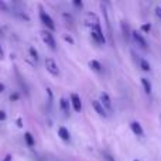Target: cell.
Wrapping results in <instances>:
<instances>
[{"label":"cell","mask_w":161,"mask_h":161,"mask_svg":"<svg viewBox=\"0 0 161 161\" xmlns=\"http://www.w3.org/2000/svg\"><path fill=\"white\" fill-rule=\"evenodd\" d=\"M40 20H41V23H42V24H44L50 31H54V30H55V23H54V20L51 19L50 14H48L47 11H44L42 8H41V11H40Z\"/></svg>","instance_id":"6da1fadb"},{"label":"cell","mask_w":161,"mask_h":161,"mask_svg":"<svg viewBox=\"0 0 161 161\" xmlns=\"http://www.w3.org/2000/svg\"><path fill=\"white\" fill-rule=\"evenodd\" d=\"M91 36H92V38L95 40V42H97V44H105V42H106V38H105V36H103V31H102L100 24L92 27Z\"/></svg>","instance_id":"7a4b0ae2"},{"label":"cell","mask_w":161,"mask_h":161,"mask_svg":"<svg viewBox=\"0 0 161 161\" xmlns=\"http://www.w3.org/2000/svg\"><path fill=\"white\" fill-rule=\"evenodd\" d=\"M41 38H42V41L45 42V44L48 45V47L51 48V50H57V44H55V38H54V36L51 34V31H48V30H42L41 33Z\"/></svg>","instance_id":"3957f363"},{"label":"cell","mask_w":161,"mask_h":161,"mask_svg":"<svg viewBox=\"0 0 161 161\" xmlns=\"http://www.w3.org/2000/svg\"><path fill=\"white\" fill-rule=\"evenodd\" d=\"M45 68H47V71L53 76H58L59 75L58 64L55 62V59H54V58H47V59H45Z\"/></svg>","instance_id":"277c9868"},{"label":"cell","mask_w":161,"mask_h":161,"mask_svg":"<svg viewBox=\"0 0 161 161\" xmlns=\"http://www.w3.org/2000/svg\"><path fill=\"white\" fill-rule=\"evenodd\" d=\"M100 103L103 105V108L106 109L108 112H113V105H112V99H110V96H109L106 92H102L100 93V100H99Z\"/></svg>","instance_id":"5b68a950"},{"label":"cell","mask_w":161,"mask_h":161,"mask_svg":"<svg viewBox=\"0 0 161 161\" xmlns=\"http://www.w3.org/2000/svg\"><path fill=\"white\" fill-rule=\"evenodd\" d=\"M92 108L96 110V113L99 114V116H102V117L108 116V113H106V109L103 108V105L99 102V100H92Z\"/></svg>","instance_id":"8992f818"},{"label":"cell","mask_w":161,"mask_h":161,"mask_svg":"<svg viewBox=\"0 0 161 161\" xmlns=\"http://www.w3.org/2000/svg\"><path fill=\"white\" fill-rule=\"evenodd\" d=\"M131 36H133L134 41H136L137 44L140 45V48H143V50H147V41L144 40V37H143L142 34H139L137 31H133V33H131Z\"/></svg>","instance_id":"52a82bcc"},{"label":"cell","mask_w":161,"mask_h":161,"mask_svg":"<svg viewBox=\"0 0 161 161\" xmlns=\"http://www.w3.org/2000/svg\"><path fill=\"white\" fill-rule=\"evenodd\" d=\"M71 103H72V108L75 112H80L82 110V102H80V97L79 95L72 93L71 95Z\"/></svg>","instance_id":"ba28073f"},{"label":"cell","mask_w":161,"mask_h":161,"mask_svg":"<svg viewBox=\"0 0 161 161\" xmlns=\"http://www.w3.org/2000/svg\"><path fill=\"white\" fill-rule=\"evenodd\" d=\"M85 23H86L88 25H91V27H95V25L100 24V23H99V19H97V16H96V14H93V13H88V14H86Z\"/></svg>","instance_id":"9c48e42d"},{"label":"cell","mask_w":161,"mask_h":161,"mask_svg":"<svg viewBox=\"0 0 161 161\" xmlns=\"http://www.w3.org/2000/svg\"><path fill=\"white\" fill-rule=\"evenodd\" d=\"M130 127H131V131H133L136 136H140V137H142L143 134H144V130H143L142 125H140L139 122H131V123H130Z\"/></svg>","instance_id":"30bf717a"},{"label":"cell","mask_w":161,"mask_h":161,"mask_svg":"<svg viewBox=\"0 0 161 161\" xmlns=\"http://www.w3.org/2000/svg\"><path fill=\"white\" fill-rule=\"evenodd\" d=\"M59 106H61L62 113H64L65 116H68V114H69V102H68L65 97H61V99H59Z\"/></svg>","instance_id":"8fae6325"},{"label":"cell","mask_w":161,"mask_h":161,"mask_svg":"<svg viewBox=\"0 0 161 161\" xmlns=\"http://www.w3.org/2000/svg\"><path fill=\"white\" fill-rule=\"evenodd\" d=\"M58 136L61 137V139L64 140V142H68V140L71 139V136H69V131H68V129H67V127H64V126L58 129Z\"/></svg>","instance_id":"7c38bea8"},{"label":"cell","mask_w":161,"mask_h":161,"mask_svg":"<svg viewBox=\"0 0 161 161\" xmlns=\"http://www.w3.org/2000/svg\"><path fill=\"white\" fill-rule=\"evenodd\" d=\"M142 83H143V88H144V92H146V93L150 95V93H151V91H153L150 80H148L147 78H142Z\"/></svg>","instance_id":"4fadbf2b"},{"label":"cell","mask_w":161,"mask_h":161,"mask_svg":"<svg viewBox=\"0 0 161 161\" xmlns=\"http://www.w3.org/2000/svg\"><path fill=\"white\" fill-rule=\"evenodd\" d=\"M24 140H25V143H27V146L28 147H33L34 144H36V140H34V137H33V134L31 133H24Z\"/></svg>","instance_id":"5bb4252c"},{"label":"cell","mask_w":161,"mask_h":161,"mask_svg":"<svg viewBox=\"0 0 161 161\" xmlns=\"http://www.w3.org/2000/svg\"><path fill=\"white\" fill-rule=\"evenodd\" d=\"M89 67H91L93 71H96V72L102 71V65H100V62L96 61V59H92V61H89Z\"/></svg>","instance_id":"9a60e30c"},{"label":"cell","mask_w":161,"mask_h":161,"mask_svg":"<svg viewBox=\"0 0 161 161\" xmlns=\"http://www.w3.org/2000/svg\"><path fill=\"white\" fill-rule=\"evenodd\" d=\"M139 62H140V68H142L143 71H146V72H147V71H150V69H151V68H150V64H148L147 59L142 58Z\"/></svg>","instance_id":"2e32d148"},{"label":"cell","mask_w":161,"mask_h":161,"mask_svg":"<svg viewBox=\"0 0 161 161\" xmlns=\"http://www.w3.org/2000/svg\"><path fill=\"white\" fill-rule=\"evenodd\" d=\"M122 30H123V33H125L126 40L130 38V31H129V27H127V24H126V23H122Z\"/></svg>","instance_id":"e0dca14e"},{"label":"cell","mask_w":161,"mask_h":161,"mask_svg":"<svg viewBox=\"0 0 161 161\" xmlns=\"http://www.w3.org/2000/svg\"><path fill=\"white\" fill-rule=\"evenodd\" d=\"M140 28H142L143 33H150V30H151V24H150V23H146V24H143Z\"/></svg>","instance_id":"ac0fdd59"},{"label":"cell","mask_w":161,"mask_h":161,"mask_svg":"<svg viewBox=\"0 0 161 161\" xmlns=\"http://www.w3.org/2000/svg\"><path fill=\"white\" fill-rule=\"evenodd\" d=\"M30 54H31V58H34V59H36V61H37V59H38V53H37V50H36V48H33V47H31V48H30Z\"/></svg>","instance_id":"d6986e66"},{"label":"cell","mask_w":161,"mask_h":161,"mask_svg":"<svg viewBox=\"0 0 161 161\" xmlns=\"http://www.w3.org/2000/svg\"><path fill=\"white\" fill-rule=\"evenodd\" d=\"M19 99H20V95L17 93V92H14V93L10 95V100H11V102H16V100H19Z\"/></svg>","instance_id":"ffe728a7"},{"label":"cell","mask_w":161,"mask_h":161,"mask_svg":"<svg viewBox=\"0 0 161 161\" xmlns=\"http://www.w3.org/2000/svg\"><path fill=\"white\" fill-rule=\"evenodd\" d=\"M6 117H7V114H6L4 110H0V122H3V120H6Z\"/></svg>","instance_id":"44dd1931"},{"label":"cell","mask_w":161,"mask_h":161,"mask_svg":"<svg viewBox=\"0 0 161 161\" xmlns=\"http://www.w3.org/2000/svg\"><path fill=\"white\" fill-rule=\"evenodd\" d=\"M0 10H3V11H7V10H8L4 2H0Z\"/></svg>","instance_id":"7402d4cb"},{"label":"cell","mask_w":161,"mask_h":161,"mask_svg":"<svg viewBox=\"0 0 161 161\" xmlns=\"http://www.w3.org/2000/svg\"><path fill=\"white\" fill-rule=\"evenodd\" d=\"M64 38H65V41H68L69 44H74V40H72V37L71 36H64Z\"/></svg>","instance_id":"603a6c76"},{"label":"cell","mask_w":161,"mask_h":161,"mask_svg":"<svg viewBox=\"0 0 161 161\" xmlns=\"http://www.w3.org/2000/svg\"><path fill=\"white\" fill-rule=\"evenodd\" d=\"M11 160H13V156H11V154H7V156L3 158V161H11Z\"/></svg>","instance_id":"cb8c5ba5"},{"label":"cell","mask_w":161,"mask_h":161,"mask_svg":"<svg viewBox=\"0 0 161 161\" xmlns=\"http://www.w3.org/2000/svg\"><path fill=\"white\" fill-rule=\"evenodd\" d=\"M74 4L76 6V7H82V2H79V0H74Z\"/></svg>","instance_id":"d4e9b609"},{"label":"cell","mask_w":161,"mask_h":161,"mask_svg":"<svg viewBox=\"0 0 161 161\" xmlns=\"http://www.w3.org/2000/svg\"><path fill=\"white\" fill-rule=\"evenodd\" d=\"M156 14H157V17H160V19H161V7L156 8Z\"/></svg>","instance_id":"484cf974"},{"label":"cell","mask_w":161,"mask_h":161,"mask_svg":"<svg viewBox=\"0 0 161 161\" xmlns=\"http://www.w3.org/2000/svg\"><path fill=\"white\" fill-rule=\"evenodd\" d=\"M17 126H19V127H23V122H21V119H17Z\"/></svg>","instance_id":"4316f807"},{"label":"cell","mask_w":161,"mask_h":161,"mask_svg":"<svg viewBox=\"0 0 161 161\" xmlns=\"http://www.w3.org/2000/svg\"><path fill=\"white\" fill-rule=\"evenodd\" d=\"M3 92H4V85L0 82V93H3Z\"/></svg>","instance_id":"83f0119b"},{"label":"cell","mask_w":161,"mask_h":161,"mask_svg":"<svg viewBox=\"0 0 161 161\" xmlns=\"http://www.w3.org/2000/svg\"><path fill=\"white\" fill-rule=\"evenodd\" d=\"M0 58H3V50H2V47H0Z\"/></svg>","instance_id":"f1b7e54d"},{"label":"cell","mask_w":161,"mask_h":161,"mask_svg":"<svg viewBox=\"0 0 161 161\" xmlns=\"http://www.w3.org/2000/svg\"><path fill=\"white\" fill-rule=\"evenodd\" d=\"M2 34H3V31H2V27H0V36H2Z\"/></svg>","instance_id":"f546056e"},{"label":"cell","mask_w":161,"mask_h":161,"mask_svg":"<svg viewBox=\"0 0 161 161\" xmlns=\"http://www.w3.org/2000/svg\"><path fill=\"white\" fill-rule=\"evenodd\" d=\"M134 161H137V160H134Z\"/></svg>","instance_id":"4dcf8cb0"}]
</instances>
